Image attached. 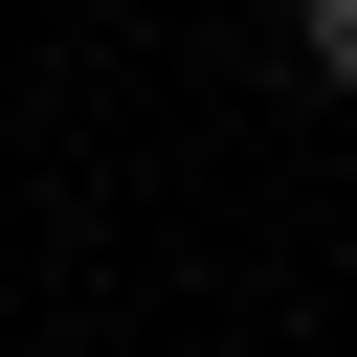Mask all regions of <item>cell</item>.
Instances as JSON below:
<instances>
[{
    "mask_svg": "<svg viewBox=\"0 0 357 357\" xmlns=\"http://www.w3.org/2000/svg\"><path fill=\"white\" fill-rule=\"evenodd\" d=\"M290 45H312V89H357V0H290Z\"/></svg>",
    "mask_w": 357,
    "mask_h": 357,
    "instance_id": "1",
    "label": "cell"
}]
</instances>
